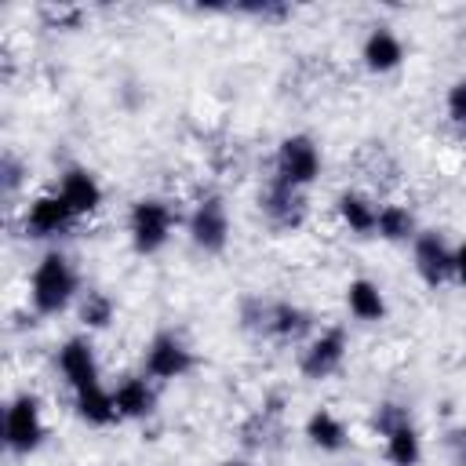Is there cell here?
<instances>
[{"label":"cell","instance_id":"cell-1","mask_svg":"<svg viewBox=\"0 0 466 466\" xmlns=\"http://www.w3.org/2000/svg\"><path fill=\"white\" fill-rule=\"evenodd\" d=\"M80 299V277L66 251L47 248L29 273V306L36 317H58Z\"/></svg>","mask_w":466,"mask_h":466},{"label":"cell","instance_id":"cell-2","mask_svg":"<svg viewBox=\"0 0 466 466\" xmlns=\"http://www.w3.org/2000/svg\"><path fill=\"white\" fill-rule=\"evenodd\" d=\"M244 328L273 339V342H306L313 335V317L299 302L288 299H244L240 302Z\"/></svg>","mask_w":466,"mask_h":466},{"label":"cell","instance_id":"cell-3","mask_svg":"<svg viewBox=\"0 0 466 466\" xmlns=\"http://www.w3.org/2000/svg\"><path fill=\"white\" fill-rule=\"evenodd\" d=\"M175 226H178V215L164 197H138L127 208V240L135 255H160Z\"/></svg>","mask_w":466,"mask_h":466},{"label":"cell","instance_id":"cell-4","mask_svg":"<svg viewBox=\"0 0 466 466\" xmlns=\"http://www.w3.org/2000/svg\"><path fill=\"white\" fill-rule=\"evenodd\" d=\"M47 437V422H44V400L33 390H18L15 397H7L4 408V448L18 459L33 455Z\"/></svg>","mask_w":466,"mask_h":466},{"label":"cell","instance_id":"cell-5","mask_svg":"<svg viewBox=\"0 0 466 466\" xmlns=\"http://www.w3.org/2000/svg\"><path fill=\"white\" fill-rule=\"evenodd\" d=\"M375 430L382 437V455L390 466H419L422 462V433L404 404H397V400L379 404Z\"/></svg>","mask_w":466,"mask_h":466},{"label":"cell","instance_id":"cell-6","mask_svg":"<svg viewBox=\"0 0 466 466\" xmlns=\"http://www.w3.org/2000/svg\"><path fill=\"white\" fill-rule=\"evenodd\" d=\"M186 237L200 255H222L229 237H233V222H229V204L222 193H204L193 200L189 215H186Z\"/></svg>","mask_w":466,"mask_h":466},{"label":"cell","instance_id":"cell-7","mask_svg":"<svg viewBox=\"0 0 466 466\" xmlns=\"http://www.w3.org/2000/svg\"><path fill=\"white\" fill-rule=\"evenodd\" d=\"M324 171V157H320V146L309 138V135H284L277 142V153H273V175L277 182L291 186V189H309Z\"/></svg>","mask_w":466,"mask_h":466},{"label":"cell","instance_id":"cell-8","mask_svg":"<svg viewBox=\"0 0 466 466\" xmlns=\"http://www.w3.org/2000/svg\"><path fill=\"white\" fill-rule=\"evenodd\" d=\"M197 357L189 350V342L175 331H157L146 350H142V371L153 379V382H175V379H186L193 371Z\"/></svg>","mask_w":466,"mask_h":466},{"label":"cell","instance_id":"cell-9","mask_svg":"<svg viewBox=\"0 0 466 466\" xmlns=\"http://www.w3.org/2000/svg\"><path fill=\"white\" fill-rule=\"evenodd\" d=\"M346 353H350L346 331L342 328H320V331H313L302 342V350H299V371L309 382H324V379H331L346 364Z\"/></svg>","mask_w":466,"mask_h":466},{"label":"cell","instance_id":"cell-10","mask_svg":"<svg viewBox=\"0 0 466 466\" xmlns=\"http://www.w3.org/2000/svg\"><path fill=\"white\" fill-rule=\"evenodd\" d=\"M73 222H80L69 204L62 200L58 189H47V193H36L25 208H22V233L29 240H58L73 229Z\"/></svg>","mask_w":466,"mask_h":466},{"label":"cell","instance_id":"cell-11","mask_svg":"<svg viewBox=\"0 0 466 466\" xmlns=\"http://www.w3.org/2000/svg\"><path fill=\"white\" fill-rule=\"evenodd\" d=\"M55 368H58L62 382L69 386V393L102 386V364H98V353H95V346H91L87 335H69L55 350Z\"/></svg>","mask_w":466,"mask_h":466},{"label":"cell","instance_id":"cell-12","mask_svg":"<svg viewBox=\"0 0 466 466\" xmlns=\"http://www.w3.org/2000/svg\"><path fill=\"white\" fill-rule=\"evenodd\" d=\"M411 269L426 288H444L455 273V248L437 233V229H422L411 240Z\"/></svg>","mask_w":466,"mask_h":466},{"label":"cell","instance_id":"cell-13","mask_svg":"<svg viewBox=\"0 0 466 466\" xmlns=\"http://www.w3.org/2000/svg\"><path fill=\"white\" fill-rule=\"evenodd\" d=\"M258 211L266 215V222L277 233H295L306 222V193L302 189H291V186H284L277 178H269L266 189H262V197H258Z\"/></svg>","mask_w":466,"mask_h":466},{"label":"cell","instance_id":"cell-14","mask_svg":"<svg viewBox=\"0 0 466 466\" xmlns=\"http://www.w3.org/2000/svg\"><path fill=\"white\" fill-rule=\"evenodd\" d=\"M55 189L62 193V200L69 204V211H73L76 218H91V215L102 208V200H106V189H102L98 175H95L91 167H84V164L62 167Z\"/></svg>","mask_w":466,"mask_h":466},{"label":"cell","instance_id":"cell-15","mask_svg":"<svg viewBox=\"0 0 466 466\" xmlns=\"http://www.w3.org/2000/svg\"><path fill=\"white\" fill-rule=\"evenodd\" d=\"M113 404L120 411V419L127 422H146L157 415V386L146 371H131V375H120L113 386Z\"/></svg>","mask_w":466,"mask_h":466},{"label":"cell","instance_id":"cell-16","mask_svg":"<svg viewBox=\"0 0 466 466\" xmlns=\"http://www.w3.org/2000/svg\"><path fill=\"white\" fill-rule=\"evenodd\" d=\"M360 62L371 76H390L404 66V40L390 25H371L360 44Z\"/></svg>","mask_w":466,"mask_h":466},{"label":"cell","instance_id":"cell-17","mask_svg":"<svg viewBox=\"0 0 466 466\" xmlns=\"http://www.w3.org/2000/svg\"><path fill=\"white\" fill-rule=\"evenodd\" d=\"M302 437L309 441V448H317L320 455H339L350 448V426L342 422L339 411L331 408H313L302 422Z\"/></svg>","mask_w":466,"mask_h":466},{"label":"cell","instance_id":"cell-18","mask_svg":"<svg viewBox=\"0 0 466 466\" xmlns=\"http://www.w3.org/2000/svg\"><path fill=\"white\" fill-rule=\"evenodd\" d=\"M335 215H339L342 229H350L353 237H375L379 204H375L364 189H342V193L335 197Z\"/></svg>","mask_w":466,"mask_h":466},{"label":"cell","instance_id":"cell-19","mask_svg":"<svg viewBox=\"0 0 466 466\" xmlns=\"http://www.w3.org/2000/svg\"><path fill=\"white\" fill-rule=\"evenodd\" d=\"M346 309H350V317L360 320V324H379V320H386V313H390L386 291H382L371 277H353V280L346 284Z\"/></svg>","mask_w":466,"mask_h":466},{"label":"cell","instance_id":"cell-20","mask_svg":"<svg viewBox=\"0 0 466 466\" xmlns=\"http://www.w3.org/2000/svg\"><path fill=\"white\" fill-rule=\"evenodd\" d=\"M73 411H76V419H80V422L98 426V430H106V426L120 422V411H116V404H113V390H109L106 382H102V386H91V390L73 393Z\"/></svg>","mask_w":466,"mask_h":466},{"label":"cell","instance_id":"cell-21","mask_svg":"<svg viewBox=\"0 0 466 466\" xmlns=\"http://www.w3.org/2000/svg\"><path fill=\"white\" fill-rule=\"evenodd\" d=\"M419 218L408 204H379V222H375V237H382L386 244H411L419 237Z\"/></svg>","mask_w":466,"mask_h":466},{"label":"cell","instance_id":"cell-22","mask_svg":"<svg viewBox=\"0 0 466 466\" xmlns=\"http://www.w3.org/2000/svg\"><path fill=\"white\" fill-rule=\"evenodd\" d=\"M76 317H80V324H84L87 331H106V328L113 324V317H116V302H113V295L102 291V288L80 291V299H76Z\"/></svg>","mask_w":466,"mask_h":466},{"label":"cell","instance_id":"cell-23","mask_svg":"<svg viewBox=\"0 0 466 466\" xmlns=\"http://www.w3.org/2000/svg\"><path fill=\"white\" fill-rule=\"evenodd\" d=\"M25 175H29V167H25L15 153H4V157H0V189H4V197H7V200L22 189Z\"/></svg>","mask_w":466,"mask_h":466},{"label":"cell","instance_id":"cell-24","mask_svg":"<svg viewBox=\"0 0 466 466\" xmlns=\"http://www.w3.org/2000/svg\"><path fill=\"white\" fill-rule=\"evenodd\" d=\"M441 448H444L448 466H466V422L448 426L444 437H441Z\"/></svg>","mask_w":466,"mask_h":466},{"label":"cell","instance_id":"cell-25","mask_svg":"<svg viewBox=\"0 0 466 466\" xmlns=\"http://www.w3.org/2000/svg\"><path fill=\"white\" fill-rule=\"evenodd\" d=\"M444 113L455 127H466V76H459L444 95Z\"/></svg>","mask_w":466,"mask_h":466},{"label":"cell","instance_id":"cell-26","mask_svg":"<svg viewBox=\"0 0 466 466\" xmlns=\"http://www.w3.org/2000/svg\"><path fill=\"white\" fill-rule=\"evenodd\" d=\"M451 280L459 288H466V240L455 244V273H451Z\"/></svg>","mask_w":466,"mask_h":466},{"label":"cell","instance_id":"cell-27","mask_svg":"<svg viewBox=\"0 0 466 466\" xmlns=\"http://www.w3.org/2000/svg\"><path fill=\"white\" fill-rule=\"evenodd\" d=\"M218 466H255V462H248V459H222Z\"/></svg>","mask_w":466,"mask_h":466}]
</instances>
